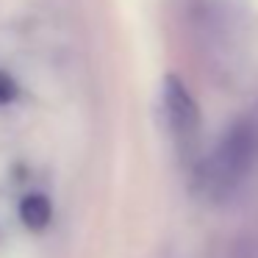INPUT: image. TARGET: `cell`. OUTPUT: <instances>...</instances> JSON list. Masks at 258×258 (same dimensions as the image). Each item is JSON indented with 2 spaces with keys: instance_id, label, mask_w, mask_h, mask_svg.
I'll list each match as a JSON object with an SVG mask.
<instances>
[{
  "instance_id": "obj_4",
  "label": "cell",
  "mask_w": 258,
  "mask_h": 258,
  "mask_svg": "<svg viewBox=\"0 0 258 258\" xmlns=\"http://www.w3.org/2000/svg\"><path fill=\"white\" fill-rule=\"evenodd\" d=\"M17 95H20V86H17V81H14L12 75L0 73V106H9V103H12Z\"/></svg>"
},
{
  "instance_id": "obj_2",
  "label": "cell",
  "mask_w": 258,
  "mask_h": 258,
  "mask_svg": "<svg viewBox=\"0 0 258 258\" xmlns=\"http://www.w3.org/2000/svg\"><path fill=\"white\" fill-rule=\"evenodd\" d=\"M164 114H167V122L172 128V134L180 142H191L200 131V108H197L195 97L189 95L183 81H178L175 75L164 78Z\"/></svg>"
},
{
  "instance_id": "obj_1",
  "label": "cell",
  "mask_w": 258,
  "mask_h": 258,
  "mask_svg": "<svg viewBox=\"0 0 258 258\" xmlns=\"http://www.w3.org/2000/svg\"><path fill=\"white\" fill-rule=\"evenodd\" d=\"M258 164V122L233 125L203 164V186L214 195L230 191Z\"/></svg>"
},
{
  "instance_id": "obj_3",
  "label": "cell",
  "mask_w": 258,
  "mask_h": 258,
  "mask_svg": "<svg viewBox=\"0 0 258 258\" xmlns=\"http://www.w3.org/2000/svg\"><path fill=\"white\" fill-rule=\"evenodd\" d=\"M50 200L45 195H25L20 200V219L25 222V228L31 230H42L47 222H50Z\"/></svg>"
}]
</instances>
